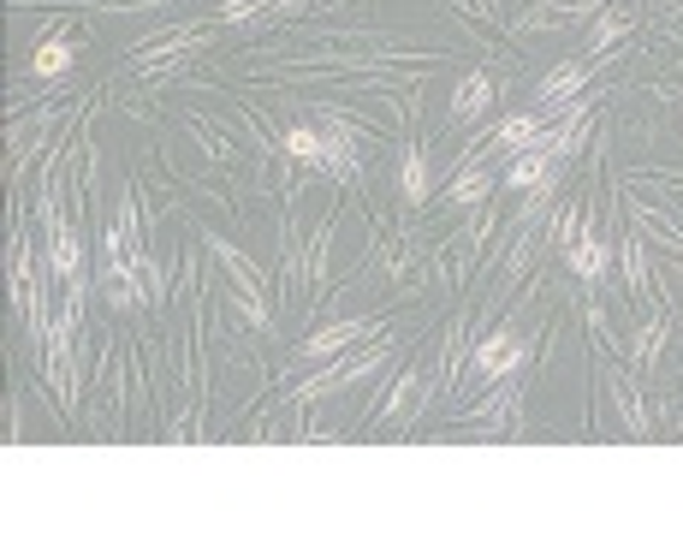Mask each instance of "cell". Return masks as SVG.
Listing matches in <instances>:
<instances>
[{"mask_svg": "<svg viewBox=\"0 0 683 535\" xmlns=\"http://www.w3.org/2000/svg\"><path fill=\"white\" fill-rule=\"evenodd\" d=\"M209 256L226 268V280H232V303H238V310L261 327V322H268V292H261V274H256V263L238 250V244H226V238H209Z\"/></svg>", "mask_w": 683, "mask_h": 535, "instance_id": "1", "label": "cell"}, {"mask_svg": "<svg viewBox=\"0 0 683 535\" xmlns=\"http://www.w3.org/2000/svg\"><path fill=\"white\" fill-rule=\"evenodd\" d=\"M315 132H322V172L327 179H362V149H357L351 125H345L339 113H322Z\"/></svg>", "mask_w": 683, "mask_h": 535, "instance_id": "2", "label": "cell"}, {"mask_svg": "<svg viewBox=\"0 0 683 535\" xmlns=\"http://www.w3.org/2000/svg\"><path fill=\"white\" fill-rule=\"evenodd\" d=\"M387 364V339H374L369 352H357V357H345V364H333V369H322L315 381H303L298 387V399L310 404V399H327V393H339V387H351V381H362V375H374Z\"/></svg>", "mask_w": 683, "mask_h": 535, "instance_id": "3", "label": "cell"}, {"mask_svg": "<svg viewBox=\"0 0 683 535\" xmlns=\"http://www.w3.org/2000/svg\"><path fill=\"white\" fill-rule=\"evenodd\" d=\"M381 334V322L374 315H357V322H333V327H322V334H310L298 345V364H322V357H339V352H351V345H362V339H374Z\"/></svg>", "mask_w": 683, "mask_h": 535, "instance_id": "4", "label": "cell"}, {"mask_svg": "<svg viewBox=\"0 0 683 535\" xmlns=\"http://www.w3.org/2000/svg\"><path fill=\"white\" fill-rule=\"evenodd\" d=\"M42 214H48V274L66 286V280L83 274V238H78V226H71L66 214H54V202H42Z\"/></svg>", "mask_w": 683, "mask_h": 535, "instance_id": "5", "label": "cell"}, {"mask_svg": "<svg viewBox=\"0 0 683 535\" xmlns=\"http://www.w3.org/2000/svg\"><path fill=\"white\" fill-rule=\"evenodd\" d=\"M475 375H488V381H512V375L529 364V345H523L512 327H500V334H488L482 345H475Z\"/></svg>", "mask_w": 683, "mask_h": 535, "instance_id": "6", "label": "cell"}, {"mask_svg": "<svg viewBox=\"0 0 683 535\" xmlns=\"http://www.w3.org/2000/svg\"><path fill=\"white\" fill-rule=\"evenodd\" d=\"M564 263H571L576 280H589V286H594L606 268H613V244H606V238H594V233H576L571 244H564Z\"/></svg>", "mask_w": 683, "mask_h": 535, "instance_id": "7", "label": "cell"}, {"mask_svg": "<svg viewBox=\"0 0 683 535\" xmlns=\"http://www.w3.org/2000/svg\"><path fill=\"white\" fill-rule=\"evenodd\" d=\"M493 108V78L488 71H463L452 90V120H475V113Z\"/></svg>", "mask_w": 683, "mask_h": 535, "instance_id": "8", "label": "cell"}, {"mask_svg": "<svg viewBox=\"0 0 683 535\" xmlns=\"http://www.w3.org/2000/svg\"><path fill=\"white\" fill-rule=\"evenodd\" d=\"M71 60H78V42H71V36H48L31 54V71H36V78H66Z\"/></svg>", "mask_w": 683, "mask_h": 535, "instance_id": "9", "label": "cell"}, {"mask_svg": "<svg viewBox=\"0 0 683 535\" xmlns=\"http://www.w3.org/2000/svg\"><path fill=\"white\" fill-rule=\"evenodd\" d=\"M589 83V66L583 60H564V66H553L541 78V108H553V101H564V96H576Z\"/></svg>", "mask_w": 683, "mask_h": 535, "instance_id": "10", "label": "cell"}, {"mask_svg": "<svg viewBox=\"0 0 683 535\" xmlns=\"http://www.w3.org/2000/svg\"><path fill=\"white\" fill-rule=\"evenodd\" d=\"M191 42H202V24H184V31H172L167 42H149V48L137 54V66H143V71H155L161 60H179V54L191 48Z\"/></svg>", "mask_w": 683, "mask_h": 535, "instance_id": "11", "label": "cell"}, {"mask_svg": "<svg viewBox=\"0 0 683 535\" xmlns=\"http://www.w3.org/2000/svg\"><path fill=\"white\" fill-rule=\"evenodd\" d=\"M488 191H493V172L488 167H470V172H458V179L446 185V202H452V209H475Z\"/></svg>", "mask_w": 683, "mask_h": 535, "instance_id": "12", "label": "cell"}, {"mask_svg": "<svg viewBox=\"0 0 683 535\" xmlns=\"http://www.w3.org/2000/svg\"><path fill=\"white\" fill-rule=\"evenodd\" d=\"M423 375H404V381L399 387H392V399L381 404V416H387V423H411V416H416V399H423Z\"/></svg>", "mask_w": 683, "mask_h": 535, "instance_id": "13", "label": "cell"}, {"mask_svg": "<svg viewBox=\"0 0 683 535\" xmlns=\"http://www.w3.org/2000/svg\"><path fill=\"white\" fill-rule=\"evenodd\" d=\"M399 191H404V202H423L428 197V155H423V143H411V149H404Z\"/></svg>", "mask_w": 683, "mask_h": 535, "instance_id": "14", "label": "cell"}, {"mask_svg": "<svg viewBox=\"0 0 683 535\" xmlns=\"http://www.w3.org/2000/svg\"><path fill=\"white\" fill-rule=\"evenodd\" d=\"M636 24V12L630 7H613V12H601V19H594V31H589V48L601 54V48H613V42L624 36Z\"/></svg>", "mask_w": 683, "mask_h": 535, "instance_id": "15", "label": "cell"}, {"mask_svg": "<svg viewBox=\"0 0 683 535\" xmlns=\"http://www.w3.org/2000/svg\"><path fill=\"white\" fill-rule=\"evenodd\" d=\"M535 132H541V113H512V120H505L488 143H493V149H523Z\"/></svg>", "mask_w": 683, "mask_h": 535, "instance_id": "16", "label": "cell"}, {"mask_svg": "<svg viewBox=\"0 0 683 535\" xmlns=\"http://www.w3.org/2000/svg\"><path fill=\"white\" fill-rule=\"evenodd\" d=\"M285 155L322 172V132H315V125H292V132H285Z\"/></svg>", "mask_w": 683, "mask_h": 535, "instance_id": "17", "label": "cell"}, {"mask_svg": "<svg viewBox=\"0 0 683 535\" xmlns=\"http://www.w3.org/2000/svg\"><path fill=\"white\" fill-rule=\"evenodd\" d=\"M601 7H606V0H559V7H541V12H529L523 24L535 31V24H559V19H589V12H601Z\"/></svg>", "mask_w": 683, "mask_h": 535, "instance_id": "18", "label": "cell"}, {"mask_svg": "<svg viewBox=\"0 0 683 535\" xmlns=\"http://www.w3.org/2000/svg\"><path fill=\"white\" fill-rule=\"evenodd\" d=\"M613 399H618L624 423H630V435H648V411H642V404H636L630 393H624V387H613Z\"/></svg>", "mask_w": 683, "mask_h": 535, "instance_id": "19", "label": "cell"}, {"mask_svg": "<svg viewBox=\"0 0 683 535\" xmlns=\"http://www.w3.org/2000/svg\"><path fill=\"white\" fill-rule=\"evenodd\" d=\"M571 226H576V209H564L559 221L547 226V244H559V250H564V244H571Z\"/></svg>", "mask_w": 683, "mask_h": 535, "instance_id": "20", "label": "cell"}, {"mask_svg": "<svg viewBox=\"0 0 683 535\" xmlns=\"http://www.w3.org/2000/svg\"><path fill=\"white\" fill-rule=\"evenodd\" d=\"M298 7H310V0H261L256 19H280V12H298Z\"/></svg>", "mask_w": 683, "mask_h": 535, "instance_id": "21", "label": "cell"}, {"mask_svg": "<svg viewBox=\"0 0 683 535\" xmlns=\"http://www.w3.org/2000/svg\"><path fill=\"white\" fill-rule=\"evenodd\" d=\"M660 334H665V327H660V322H653V327H642V345H636V357H642V364H648V357H653V352H660Z\"/></svg>", "mask_w": 683, "mask_h": 535, "instance_id": "22", "label": "cell"}, {"mask_svg": "<svg viewBox=\"0 0 683 535\" xmlns=\"http://www.w3.org/2000/svg\"><path fill=\"white\" fill-rule=\"evenodd\" d=\"M108 7H149V0H108Z\"/></svg>", "mask_w": 683, "mask_h": 535, "instance_id": "23", "label": "cell"}, {"mask_svg": "<svg viewBox=\"0 0 683 535\" xmlns=\"http://www.w3.org/2000/svg\"><path fill=\"white\" fill-rule=\"evenodd\" d=\"M672 268H678V274H683V244H678V250H672Z\"/></svg>", "mask_w": 683, "mask_h": 535, "instance_id": "24", "label": "cell"}]
</instances>
